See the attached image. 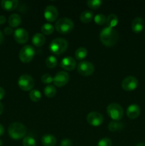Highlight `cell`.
Masks as SVG:
<instances>
[{
    "instance_id": "36",
    "label": "cell",
    "mask_w": 145,
    "mask_h": 146,
    "mask_svg": "<svg viewBox=\"0 0 145 146\" xmlns=\"http://www.w3.org/2000/svg\"><path fill=\"white\" fill-rule=\"evenodd\" d=\"M4 96H5V91H4V88L0 87V101L4 98Z\"/></svg>"
},
{
    "instance_id": "3",
    "label": "cell",
    "mask_w": 145,
    "mask_h": 146,
    "mask_svg": "<svg viewBox=\"0 0 145 146\" xmlns=\"http://www.w3.org/2000/svg\"><path fill=\"white\" fill-rule=\"evenodd\" d=\"M68 41L63 38H56L52 40L49 45V49L53 54L60 55L65 51L68 48Z\"/></svg>"
},
{
    "instance_id": "19",
    "label": "cell",
    "mask_w": 145,
    "mask_h": 146,
    "mask_svg": "<svg viewBox=\"0 0 145 146\" xmlns=\"http://www.w3.org/2000/svg\"><path fill=\"white\" fill-rule=\"evenodd\" d=\"M41 143L44 146H54L56 144V138L54 135L46 134L42 137Z\"/></svg>"
},
{
    "instance_id": "5",
    "label": "cell",
    "mask_w": 145,
    "mask_h": 146,
    "mask_svg": "<svg viewBox=\"0 0 145 146\" xmlns=\"http://www.w3.org/2000/svg\"><path fill=\"white\" fill-rule=\"evenodd\" d=\"M107 113L110 118L115 121H119L123 117V109L120 105L112 103L107 107Z\"/></svg>"
},
{
    "instance_id": "34",
    "label": "cell",
    "mask_w": 145,
    "mask_h": 146,
    "mask_svg": "<svg viewBox=\"0 0 145 146\" xmlns=\"http://www.w3.org/2000/svg\"><path fill=\"white\" fill-rule=\"evenodd\" d=\"M60 145H61V146H72V142L70 139L65 138V139L61 141Z\"/></svg>"
},
{
    "instance_id": "4",
    "label": "cell",
    "mask_w": 145,
    "mask_h": 146,
    "mask_svg": "<svg viewBox=\"0 0 145 146\" xmlns=\"http://www.w3.org/2000/svg\"><path fill=\"white\" fill-rule=\"evenodd\" d=\"M74 27L72 20L67 17L59 19L55 23V29L58 32L62 34H66L71 32Z\"/></svg>"
},
{
    "instance_id": "33",
    "label": "cell",
    "mask_w": 145,
    "mask_h": 146,
    "mask_svg": "<svg viewBox=\"0 0 145 146\" xmlns=\"http://www.w3.org/2000/svg\"><path fill=\"white\" fill-rule=\"evenodd\" d=\"M53 78L48 74H44V75L41 76V81H42L43 83H44V84H51V82H53Z\"/></svg>"
},
{
    "instance_id": "41",
    "label": "cell",
    "mask_w": 145,
    "mask_h": 146,
    "mask_svg": "<svg viewBox=\"0 0 145 146\" xmlns=\"http://www.w3.org/2000/svg\"><path fill=\"white\" fill-rule=\"evenodd\" d=\"M136 146H145V143H140L137 144Z\"/></svg>"
},
{
    "instance_id": "27",
    "label": "cell",
    "mask_w": 145,
    "mask_h": 146,
    "mask_svg": "<svg viewBox=\"0 0 145 146\" xmlns=\"http://www.w3.org/2000/svg\"><path fill=\"white\" fill-rule=\"evenodd\" d=\"M41 94L38 90L34 89L31 90L29 93V97L31 98V100L34 102H38L41 100Z\"/></svg>"
},
{
    "instance_id": "32",
    "label": "cell",
    "mask_w": 145,
    "mask_h": 146,
    "mask_svg": "<svg viewBox=\"0 0 145 146\" xmlns=\"http://www.w3.org/2000/svg\"><path fill=\"white\" fill-rule=\"evenodd\" d=\"M112 143L109 138H104L100 140L97 146H112Z\"/></svg>"
},
{
    "instance_id": "13",
    "label": "cell",
    "mask_w": 145,
    "mask_h": 146,
    "mask_svg": "<svg viewBox=\"0 0 145 146\" xmlns=\"http://www.w3.org/2000/svg\"><path fill=\"white\" fill-rule=\"evenodd\" d=\"M14 38L18 44H25L28 39V31L24 28H18L14 31Z\"/></svg>"
},
{
    "instance_id": "17",
    "label": "cell",
    "mask_w": 145,
    "mask_h": 146,
    "mask_svg": "<svg viewBox=\"0 0 145 146\" xmlns=\"http://www.w3.org/2000/svg\"><path fill=\"white\" fill-rule=\"evenodd\" d=\"M18 5V1L17 0H2L1 1V6L6 11H11L15 9Z\"/></svg>"
},
{
    "instance_id": "39",
    "label": "cell",
    "mask_w": 145,
    "mask_h": 146,
    "mask_svg": "<svg viewBox=\"0 0 145 146\" xmlns=\"http://www.w3.org/2000/svg\"><path fill=\"white\" fill-rule=\"evenodd\" d=\"M3 41H4V34H3V33L0 31V45L2 44Z\"/></svg>"
},
{
    "instance_id": "40",
    "label": "cell",
    "mask_w": 145,
    "mask_h": 146,
    "mask_svg": "<svg viewBox=\"0 0 145 146\" xmlns=\"http://www.w3.org/2000/svg\"><path fill=\"white\" fill-rule=\"evenodd\" d=\"M3 111H4V106H3L2 104L0 102V115L3 113Z\"/></svg>"
},
{
    "instance_id": "9",
    "label": "cell",
    "mask_w": 145,
    "mask_h": 146,
    "mask_svg": "<svg viewBox=\"0 0 145 146\" xmlns=\"http://www.w3.org/2000/svg\"><path fill=\"white\" fill-rule=\"evenodd\" d=\"M138 86V81L135 77L129 76L126 77L122 82V88L126 91H132L136 89Z\"/></svg>"
},
{
    "instance_id": "37",
    "label": "cell",
    "mask_w": 145,
    "mask_h": 146,
    "mask_svg": "<svg viewBox=\"0 0 145 146\" xmlns=\"http://www.w3.org/2000/svg\"><path fill=\"white\" fill-rule=\"evenodd\" d=\"M6 22V17L3 15H0V24H4Z\"/></svg>"
},
{
    "instance_id": "2",
    "label": "cell",
    "mask_w": 145,
    "mask_h": 146,
    "mask_svg": "<svg viewBox=\"0 0 145 146\" xmlns=\"http://www.w3.org/2000/svg\"><path fill=\"white\" fill-rule=\"evenodd\" d=\"M8 133L12 139L19 140L25 136L26 133V128L25 125L21 123H13L9 127Z\"/></svg>"
},
{
    "instance_id": "11",
    "label": "cell",
    "mask_w": 145,
    "mask_h": 146,
    "mask_svg": "<svg viewBox=\"0 0 145 146\" xmlns=\"http://www.w3.org/2000/svg\"><path fill=\"white\" fill-rule=\"evenodd\" d=\"M87 121L92 126H100L103 123V116L100 113L92 111L88 113Z\"/></svg>"
},
{
    "instance_id": "38",
    "label": "cell",
    "mask_w": 145,
    "mask_h": 146,
    "mask_svg": "<svg viewBox=\"0 0 145 146\" xmlns=\"http://www.w3.org/2000/svg\"><path fill=\"white\" fill-rule=\"evenodd\" d=\"M4 133V128L3 127V125L1 124H0V136L3 135V134Z\"/></svg>"
},
{
    "instance_id": "20",
    "label": "cell",
    "mask_w": 145,
    "mask_h": 146,
    "mask_svg": "<svg viewBox=\"0 0 145 146\" xmlns=\"http://www.w3.org/2000/svg\"><path fill=\"white\" fill-rule=\"evenodd\" d=\"M94 18V13L90 10H85V11H82L80 14V21L82 23L85 24H88V23L90 22Z\"/></svg>"
},
{
    "instance_id": "26",
    "label": "cell",
    "mask_w": 145,
    "mask_h": 146,
    "mask_svg": "<svg viewBox=\"0 0 145 146\" xmlns=\"http://www.w3.org/2000/svg\"><path fill=\"white\" fill-rule=\"evenodd\" d=\"M41 31H42L43 34H45V35H50V34H52L54 31V27L51 24L49 23H46V24H44V25L41 27Z\"/></svg>"
},
{
    "instance_id": "31",
    "label": "cell",
    "mask_w": 145,
    "mask_h": 146,
    "mask_svg": "<svg viewBox=\"0 0 145 146\" xmlns=\"http://www.w3.org/2000/svg\"><path fill=\"white\" fill-rule=\"evenodd\" d=\"M23 145L24 146H36V142L35 139L31 136L24 137L23 140Z\"/></svg>"
},
{
    "instance_id": "23",
    "label": "cell",
    "mask_w": 145,
    "mask_h": 146,
    "mask_svg": "<svg viewBox=\"0 0 145 146\" xmlns=\"http://www.w3.org/2000/svg\"><path fill=\"white\" fill-rule=\"evenodd\" d=\"M124 124L122 123L117 122V121H111L108 125V128L111 132H116L117 131H120L123 128Z\"/></svg>"
},
{
    "instance_id": "18",
    "label": "cell",
    "mask_w": 145,
    "mask_h": 146,
    "mask_svg": "<svg viewBox=\"0 0 145 146\" xmlns=\"http://www.w3.org/2000/svg\"><path fill=\"white\" fill-rule=\"evenodd\" d=\"M45 38L44 35L41 33H36L32 37V44L35 46L41 47L45 44Z\"/></svg>"
},
{
    "instance_id": "21",
    "label": "cell",
    "mask_w": 145,
    "mask_h": 146,
    "mask_svg": "<svg viewBox=\"0 0 145 146\" xmlns=\"http://www.w3.org/2000/svg\"><path fill=\"white\" fill-rule=\"evenodd\" d=\"M21 18L18 14H12L9 16L8 23L11 27H16L21 24Z\"/></svg>"
},
{
    "instance_id": "10",
    "label": "cell",
    "mask_w": 145,
    "mask_h": 146,
    "mask_svg": "<svg viewBox=\"0 0 145 146\" xmlns=\"http://www.w3.org/2000/svg\"><path fill=\"white\" fill-rule=\"evenodd\" d=\"M69 74L65 71H59L53 77V82L54 85L58 87L64 86L69 81Z\"/></svg>"
},
{
    "instance_id": "8",
    "label": "cell",
    "mask_w": 145,
    "mask_h": 146,
    "mask_svg": "<svg viewBox=\"0 0 145 146\" xmlns=\"http://www.w3.org/2000/svg\"><path fill=\"white\" fill-rule=\"evenodd\" d=\"M95 71V67L92 63L89 61H81L78 65V71L80 75L89 76L92 75Z\"/></svg>"
},
{
    "instance_id": "35",
    "label": "cell",
    "mask_w": 145,
    "mask_h": 146,
    "mask_svg": "<svg viewBox=\"0 0 145 146\" xmlns=\"http://www.w3.org/2000/svg\"><path fill=\"white\" fill-rule=\"evenodd\" d=\"M13 32H14V31H13L11 27H6V28L4 29V34H5L6 35H11V34H12Z\"/></svg>"
},
{
    "instance_id": "6",
    "label": "cell",
    "mask_w": 145,
    "mask_h": 146,
    "mask_svg": "<svg viewBox=\"0 0 145 146\" xmlns=\"http://www.w3.org/2000/svg\"><path fill=\"white\" fill-rule=\"evenodd\" d=\"M35 55V49L31 45H26L21 48L19 52V58L23 63L30 62Z\"/></svg>"
},
{
    "instance_id": "7",
    "label": "cell",
    "mask_w": 145,
    "mask_h": 146,
    "mask_svg": "<svg viewBox=\"0 0 145 146\" xmlns=\"http://www.w3.org/2000/svg\"><path fill=\"white\" fill-rule=\"evenodd\" d=\"M18 84L19 88L23 91H31L34 86V78L28 74H24L18 78Z\"/></svg>"
},
{
    "instance_id": "16",
    "label": "cell",
    "mask_w": 145,
    "mask_h": 146,
    "mask_svg": "<svg viewBox=\"0 0 145 146\" xmlns=\"http://www.w3.org/2000/svg\"><path fill=\"white\" fill-rule=\"evenodd\" d=\"M144 27V21L141 17H136L132 22V29L134 33H140Z\"/></svg>"
},
{
    "instance_id": "22",
    "label": "cell",
    "mask_w": 145,
    "mask_h": 146,
    "mask_svg": "<svg viewBox=\"0 0 145 146\" xmlns=\"http://www.w3.org/2000/svg\"><path fill=\"white\" fill-rule=\"evenodd\" d=\"M118 23V17L116 14H111L106 18V24L107 27L113 28L115 26H117Z\"/></svg>"
},
{
    "instance_id": "14",
    "label": "cell",
    "mask_w": 145,
    "mask_h": 146,
    "mask_svg": "<svg viewBox=\"0 0 145 146\" xmlns=\"http://www.w3.org/2000/svg\"><path fill=\"white\" fill-rule=\"evenodd\" d=\"M61 66L67 71H72L76 66V61L72 57L66 56L61 60Z\"/></svg>"
},
{
    "instance_id": "29",
    "label": "cell",
    "mask_w": 145,
    "mask_h": 146,
    "mask_svg": "<svg viewBox=\"0 0 145 146\" xmlns=\"http://www.w3.org/2000/svg\"><path fill=\"white\" fill-rule=\"evenodd\" d=\"M102 4V1L101 0H88L87 1V4L90 8L92 9H98Z\"/></svg>"
},
{
    "instance_id": "12",
    "label": "cell",
    "mask_w": 145,
    "mask_h": 146,
    "mask_svg": "<svg viewBox=\"0 0 145 146\" xmlns=\"http://www.w3.org/2000/svg\"><path fill=\"white\" fill-rule=\"evenodd\" d=\"M58 16V11L53 5H48L44 10V17L49 22L55 21Z\"/></svg>"
},
{
    "instance_id": "1",
    "label": "cell",
    "mask_w": 145,
    "mask_h": 146,
    "mask_svg": "<svg viewBox=\"0 0 145 146\" xmlns=\"http://www.w3.org/2000/svg\"><path fill=\"white\" fill-rule=\"evenodd\" d=\"M118 38L119 35L117 31L113 28L106 27L102 29L100 33V39L105 46H113L117 42Z\"/></svg>"
},
{
    "instance_id": "24",
    "label": "cell",
    "mask_w": 145,
    "mask_h": 146,
    "mask_svg": "<svg viewBox=\"0 0 145 146\" xmlns=\"http://www.w3.org/2000/svg\"><path fill=\"white\" fill-rule=\"evenodd\" d=\"M44 91L48 98H53L56 94V88L53 85H47L44 88Z\"/></svg>"
},
{
    "instance_id": "30",
    "label": "cell",
    "mask_w": 145,
    "mask_h": 146,
    "mask_svg": "<svg viewBox=\"0 0 145 146\" xmlns=\"http://www.w3.org/2000/svg\"><path fill=\"white\" fill-rule=\"evenodd\" d=\"M94 21L98 25H103L106 23V17L102 14H98L94 17Z\"/></svg>"
},
{
    "instance_id": "15",
    "label": "cell",
    "mask_w": 145,
    "mask_h": 146,
    "mask_svg": "<svg viewBox=\"0 0 145 146\" xmlns=\"http://www.w3.org/2000/svg\"><path fill=\"white\" fill-rule=\"evenodd\" d=\"M140 107L136 104L130 105L127 109V115L130 119H135L140 114Z\"/></svg>"
},
{
    "instance_id": "25",
    "label": "cell",
    "mask_w": 145,
    "mask_h": 146,
    "mask_svg": "<svg viewBox=\"0 0 145 146\" xmlns=\"http://www.w3.org/2000/svg\"><path fill=\"white\" fill-rule=\"evenodd\" d=\"M75 55L78 60H82L88 55V51L84 47H80L75 51Z\"/></svg>"
},
{
    "instance_id": "28",
    "label": "cell",
    "mask_w": 145,
    "mask_h": 146,
    "mask_svg": "<svg viewBox=\"0 0 145 146\" xmlns=\"http://www.w3.org/2000/svg\"><path fill=\"white\" fill-rule=\"evenodd\" d=\"M57 58L54 56H49L45 60V64L50 68H53L57 65Z\"/></svg>"
},
{
    "instance_id": "42",
    "label": "cell",
    "mask_w": 145,
    "mask_h": 146,
    "mask_svg": "<svg viewBox=\"0 0 145 146\" xmlns=\"http://www.w3.org/2000/svg\"><path fill=\"white\" fill-rule=\"evenodd\" d=\"M0 146H2V141L0 139Z\"/></svg>"
}]
</instances>
